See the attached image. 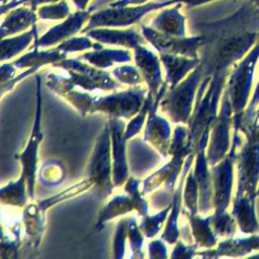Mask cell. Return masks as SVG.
Masks as SVG:
<instances>
[{"instance_id":"38","label":"cell","mask_w":259,"mask_h":259,"mask_svg":"<svg viewBox=\"0 0 259 259\" xmlns=\"http://www.w3.org/2000/svg\"><path fill=\"white\" fill-rule=\"evenodd\" d=\"M112 75L117 81L132 86H137L144 81L139 69L130 65H123L115 68L112 71Z\"/></svg>"},{"instance_id":"22","label":"cell","mask_w":259,"mask_h":259,"mask_svg":"<svg viewBox=\"0 0 259 259\" xmlns=\"http://www.w3.org/2000/svg\"><path fill=\"white\" fill-rule=\"evenodd\" d=\"M38 16L36 11L29 6L24 5L15 7L6 13L5 18L1 22L0 35L1 38L10 36L12 34L25 31L29 27L36 24Z\"/></svg>"},{"instance_id":"44","label":"cell","mask_w":259,"mask_h":259,"mask_svg":"<svg viewBox=\"0 0 259 259\" xmlns=\"http://www.w3.org/2000/svg\"><path fill=\"white\" fill-rule=\"evenodd\" d=\"M150 0H116L109 4L110 7H125L131 5H142Z\"/></svg>"},{"instance_id":"7","label":"cell","mask_w":259,"mask_h":259,"mask_svg":"<svg viewBox=\"0 0 259 259\" xmlns=\"http://www.w3.org/2000/svg\"><path fill=\"white\" fill-rule=\"evenodd\" d=\"M110 140V127L106 124L96 141L88 167V178L93 181L95 192L101 198L109 195L114 185L112 181Z\"/></svg>"},{"instance_id":"15","label":"cell","mask_w":259,"mask_h":259,"mask_svg":"<svg viewBox=\"0 0 259 259\" xmlns=\"http://www.w3.org/2000/svg\"><path fill=\"white\" fill-rule=\"evenodd\" d=\"M167 83L164 82L156 95L152 107L149 111V118L144 133V141L154 146L163 157L169 155L170 147V124L166 119L156 113L159 101L167 91Z\"/></svg>"},{"instance_id":"3","label":"cell","mask_w":259,"mask_h":259,"mask_svg":"<svg viewBox=\"0 0 259 259\" xmlns=\"http://www.w3.org/2000/svg\"><path fill=\"white\" fill-rule=\"evenodd\" d=\"M215 0H162L147 2L142 5H131L125 7H108L93 13L82 29V33L96 27H127L138 23L145 15L161 10L177 3L185 4L188 8L200 6Z\"/></svg>"},{"instance_id":"35","label":"cell","mask_w":259,"mask_h":259,"mask_svg":"<svg viewBox=\"0 0 259 259\" xmlns=\"http://www.w3.org/2000/svg\"><path fill=\"white\" fill-rule=\"evenodd\" d=\"M57 48L66 53H75V52H82V51H86V50H100L102 49V44L96 41V42H92L91 38L86 35V36H72L64 41H62L61 44H59L57 46Z\"/></svg>"},{"instance_id":"28","label":"cell","mask_w":259,"mask_h":259,"mask_svg":"<svg viewBox=\"0 0 259 259\" xmlns=\"http://www.w3.org/2000/svg\"><path fill=\"white\" fill-rule=\"evenodd\" d=\"M44 210L39 204H28L25 206L23 211V221L26 236L29 241L37 246L40 242L41 234L44 231Z\"/></svg>"},{"instance_id":"16","label":"cell","mask_w":259,"mask_h":259,"mask_svg":"<svg viewBox=\"0 0 259 259\" xmlns=\"http://www.w3.org/2000/svg\"><path fill=\"white\" fill-rule=\"evenodd\" d=\"M110 138H111V157H112V181L114 186L123 184L128 178V166L126 163L124 123L117 117H111Z\"/></svg>"},{"instance_id":"23","label":"cell","mask_w":259,"mask_h":259,"mask_svg":"<svg viewBox=\"0 0 259 259\" xmlns=\"http://www.w3.org/2000/svg\"><path fill=\"white\" fill-rule=\"evenodd\" d=\"M160 60L166 69L165 82L170 88L180 83L187 74L193 71L200 64V58L193 59L170 54H160Z\"/></svg>"},{"instance_id":"24","label":"cell","mask_w":259,"mask_h":259,"mask_svg":"<svg viewBox=\"0 0 259 259\" xmlns=\"http://www.w3.org/2000/svg\"><path fill=\"white\" fill-rule=\"evenodd\" d=\"M80 60H84L90 65L103 69L110 67L115 63H127L132 61V55L127 50L117 49H100L88 52L79 57Z\"/></svg>"},{"instance_id":"33","label":"cell","mask_w":259,"mask_h":259,"mask_svg":"<svg viewBox=\"0 0 259 259\" xmlns=\"http://www.w3.org/2000/svg\"><path fill=\"white\" fill-rule=\"evenodd\" d=\"M94 185L93 181L89 178H86L84 180H82L81 182L73 185V186H70L69 188L65 189L64 191H62L61 193L53 196V197H50V198H47L45 200H41L38 204L40 206V208L45 211L47 208H49L50 206H52L53 204L57 203L58 201H62V200H65V199H68L72 196H75L77 195L78 193H81L87 189H89L90 187H92Z\"/></svg>"},{"instance_id":"48","label":"cell","mask_w":259,"mask_h":259,"mask_svg":"<svg viewBox=\"0 0 259 259\" xmlns=\"http://www.w3.org/2000/svg\"><path fill=\"white\" fill-rule=\"evenodd\" d=\"M7 3V0H1V4H5Z\"/></svg>"},{"instance_id":"10","label":"cell","mask_w":259,"mask_h":259,"mask_svg":"<svg viewBox=\"0 0 259 259\" xmlns=\"http://www.w3.org/2000/svg\"><path fill=\"white\" fill-rule=\"evenodd\" d=\"M141 32L145 39L160 54L184 56L188 58H199L198 53L203 44V35L174 36L163 33L151 25H141Z\"/></svg>"},{"instance_id":"31","label":"cell","mask_w":259,"mask_h":259,"mask_svg":"<svg viewBox=\"0 0 259 259\" xmlns=\"http://www.w3.org/2000/svg\"><path fill=\"white\" fill-rule=\"evenodd\" d=\"M211 226L218 237H233L237 232V222L231 212H213L211 214Z\"/></svg>"},{"instance_id":"36","label":"cell","mask_w":259,"mask_h":259,"mask_svg":"<svg viewBox=\"0 0 259 259\" xmlns=\"http://www.w3.org/2000/svg\"><path fill=\"white\" fill-rule=\"evenodd\" d=\"M171 207H172V202L165 209L160 210L156 214L150 215V217L147 214L143 218L140 229L143 232L145 237L152 238V237L157 235V233L162 228V225L165 222V220L168 219L167 215L170 212Z\"/></svg>"},{"instance_id":"21","label":"cell","mask_w":259,"mask_h":259,"mask_svg":"<svg viewBox=\"0 0 259 259\" xmlns=\"http://www.w3.org/2000/svg\"><path fill=\"white\" fill-rule=\"evenodd\" d=\"M182 3L165 7L153 18L151 26L163 33L174 36H186V17L180 12Z\"/></svg>"},{"instance_id":"40","label":"cell","mask_w":259,"mask_h":259,"mask_svg":"<svg viewBox=\"0 0 259 259\" xmlns=\"http://www.w3.org/2000/svg\"><path fill=\"white\" fill-rule=\"evenodd\" d=\"M258 106H259V79H258V81L256 83V86L254 88V92L251 95L250 101H249V103H248V105H247V107L244 111V114L242 116L240 125L238 126L240 130L248 126L249 124H251V122L254 119V116H255V113H256V110H257Z\"/></svg>"},{"instance_id":"41","label":"cell","mask_w":259,"mask_h":259,"mask_svg":"<svg viewBox=\"0 0 259 259\" xmlns=\"http://www.w3.org/2000/svg\"><path fill=\"white\" fill-rule=\"evenodd\" d=\"M60 1H63V0H11L10 2L1 4V15L21 5H28L32 10L36 11L37 8L44 4H51V3H56Z\"/></svg>"},{"instance_id":"29","label":"cell","mask_w":259,"mask_h":259,"mask_svg":"<svg viewBox=\"0 0 259 259\" xmlns=\"http://www.w3.org/2000/svg\"><path fill=\"white\" fill-rule=\"evenodd\" d=\"M133 209H136L135 202L131 195H117L113 197L107 204L106 206L102 209V211L99 214V220L98 224H103L112 218L124 214L126 212L132 211Z\"/></svg>"},{"instance_id":"30","label":"cell","mask_w":259,"mask_h":259,"mask_svg":"<svg viewBox=\"0 0 259 259\" xmlns=\"http://www.w3.org/2000/svg\"><path fill=\"white\" fill-rule=\"evenodd\" d=\"M26 180L22 177H19L16 181L9 183L1 190V199L3 203L22 206L26 202V194H25V186Z\"/></svg>"},{"instance_id":"20","label":"cell","mask_w":259,"mask_h":259,"mask_svg":"<svg viewBox=\"0 0 259 259\" xmlns=\"http://www.w3.org/2000/svg\"><path fill=\"white\" fill-rule=\"evenodd\" d=\"M256 198L248 195L235 196L231 213L234 215L238 228L244 235L259 233V222L255 209Z\"/></svg>"},{"instance_id":"11","label":"cell","mask_w":259,"mask_h":259,"mask_svg":"<svg viewBox=\"0 0 259 259\" xmlns=\"http://www.w3.org/2000/svg\"><path fill=\"white\" fill-rule=\"evenodd\" d=\"M36 110L33 127L27 142L25 149L18 155L16 159L21 164V175L20 177L26 180L27 195L32 199L34 197V182L37 168V150L38 145L41 141V90H40V77L36 76Z\"/></svg>"},{"instance_id":"50","label":"cell","mask_w":259,"mask_h":259,"mask_svg":"<svg viewBox=\"0 0 259 259\" xmlns=\"http://www.w3.org/2000/svg\"><path fill=\"white\" fill-rule=\"evenodd\" d=\"M259 196V185H258V189H257V197Z\"/></svg>"},{"instance_id":"4","label":"cell","mask_w":259,"mask_h":259,"mask_svg":"<svg viewBox=\"0 0 259 259\" xmlns=\"http://www.w3.org/2000/svg\"><path fill=\"white\" fill-rule=\"evenodd\" d=\"M259 60V44L250 50V52L236 65L227 79L226 91L228 92L230 102L234 112V124L240 125L244 111L250 101L253 87L254 73Z\"/></svg>"},{"instance_id":"42","label":"cell","mask_w":259,"mask_h":259,"mask_svg":"<svg viewBox=\"0 0 259 259\" xmlns=\"http://www.w3.org/2000/svg\"><path fill=\"white\" fill-rule=\"evenodd\" d=\"M197 245H184L182 242H178L171 257H192L197 249Z\"/></svg>"},{"instance_id":"32","label":"cell","mask_w":259,"mask_h":259,"mask_svg":"<svg viewBox=\"0 0 259 259\" xmlns=\"http://www.w3.org/2000/svg\"><path fill=\"white\" fill-rule=\"evenodd\" d=\"M37 16L41 20H62L70 15V6L66 0L41 5L36 10Z\"/></svg>"},{"instance_id":"25","label":"cell","mask_w":259,"mask_h":259,"mask_svg":"<svg viewBox=\"0 0 259 259\" xmlns=\"http://www.w3.org/2000/svg\"><path fill=\"white\" fill-rule=\"evenodd\" d=\"M190 222L192 237L198 247L212 248L218 244V236L211 226V215L200 218L197 214L184 212Z\"/></svg>"},{"instance_id":"43","label":"cell","mask_w":259,"mask_h":259,"mask_svg":"<svg viewBox=\"0 0 259 259\" xmlns=\"http://www.w3.org/2000/svg\"><path fill=\"white\" fill-rule=\"evenodd\" d=\"M148 251L151 258L167 257L166 247L161 240H156L148 245Z\"/></svg>"},{"instance_id":"13","label":"cell","mask_w":259,"mask_h":259,"mask_svg":"<svg viewBox=\"0 0 259 259\" xmlns=\"http://www.w3.org/2000/svg\"><path fill=\"white\" fill-rule=\"evenodd\" d=\"M146 90L135 87L105 97H99L95 103V111H102L111 117L131 118L138 113L146 99Z\"/></svg>"},{"instance_id":"47","label":"cell","mask_w":259,"mask_h":259,"mask_svg":"<svg viewBox=\"0 0 259 259\" xmlns=\"http://www.w3.org/2000/svg\"><path fill=\"white\" fill-rule=\"evenodd\" d=\"M248 1H250V2L254 3L256 6H258V7H259V0H248Z\"/></svg>"},{"instance_id":"46","label":"cell","mask_w":259,"mask_h":259,"mask_svg":"<svg viewBox=\"0 0 259 259\" xmlns=\"http://www.w3.org/2000/svg\"><path fill=\"white\" fill-rule=\"evenodd\" d=\"M72 2L78 10H85L87 9L90 0H72Z\"/></svg>"},{"instance_id":"45","label":"cell","mask_w":259,"mask_h":259,"mask_svg":"<svg viewBox=\"0 0 259 259\" xmlns=\"http://www.w3.org/2000/svg\"><path fill=\"white\" fill-rule=\"evenodd\" d=\"M257 130H259V106H258V108H257V110H256L254 119H253V121L251 122V124H249L248 126H246V127H244V128H241L240 131H241L242 133H245V132H247V131H257Z\"/></svg>"},{"instance_id":"12","label":"cell","mask_w":259,"mask_h":259,"mask_svg":"<svg viewBox=\"0 0 259 259\" xmlns=\"http://www.w3.org/2000/svg\"><path fill=\"white\" fill-rule=\"evenodd\" d=\"M54 66L68 71L70 83L86 90H94L96 88L110 90L120 87V84L114 81L107 72L92 67V65L82 63L79 58L64 59L54 64Z\"/></svg>"},{"instance_id":"14","label":"cell","mask_w":259,"mask_h":259,"mask_svg":"<svg viewBox=\"0 0 259 259\" xmlns=\"http://www.w3.org/2000/svg\"><path fill=\"white\" fill-rule=\"evenodd\" d=\"M93 7L85 10H77L70 13L62 22L54 25L41 36H37L32 45V48H47L59 45L62 41L74 36L77 32L82 31L83 26L89 21L92 15Z\"/></svg>"},{"instance_id":"5","label":"cell","mask_w":259,"mask_h":259,"mask_svg":"<svg viewBox=\"0 0 259 259\" xmlns=\"http://www.w3.org/2000/svg\"><path fill=\"white\" fill-rule=\"evenodd\" d=\"M203 72L204 69L200 63L180 83L169 88L162 97L160 107L173 122H188L194 106L195 92L201 83Z\"/></svg>"},{"instance_id":"18","label":"cell","mask_w":259,"mask_h":259,"mask_svg":"<svg viewBox=\"0 0 259 259\" xmlns=\"http://www.w3.org/2000/svg\"><path fill=\"white\" fill-rule=\"evenodd\" d=\"M134 51L137 68L139 69L144 81L147 83L149 93L156 97L163 84L161 60L143 45L138 46Z\"/></svg>"},{"instance_id":"19","label":"cell","mask_w":259,"mask_h":259,"mask_svg":"<svg viewBox=\"0 0 259 259\" xmlns=\"http://www.w3.org/2000/svg\"><path fill=\"white\" fill-rule=\"evenodd\" d=\"M90 38L104 45L121 46L128 49H136L145 42V37L134 27L115 29L111 27H96L86 32Z\"/></svg>"},{"instance_id":"8","label":"cell","mask_w":259,"mask_h":259,"mask_svg":"<svg viewBox=\"0 0 259 259\" xmlns=\"http://www.w3.org/2000/svg\"><path fill=\"white\" fill-rule=\"evenodd\" d=\"M237 157V189L235 196L248 195L257 198L259 185V140L254 137H245Z\"/></svg>"},{"instance_id":"27","label":"cell","mask_w":259,"mask_h":259,"mask_svg":"<svg viewBox=\"0 0 259 259\" xmlns=\"http://www.w3.org/2000/svg\"><path fill=\"white\" fill-rule=\"evenodd\" d=\"M38 36L36 24L29 30L13 36L1 38V61L9 60L24 51Z\"/></svg>"},{"instance_id":"2","label":"cell","mask_w":259,"mask_h":259,"mask_svg":"<svg viewBox=\"0 0 259 259\" xmlns=\"http://www.w3.org/2000/svg\"><path fill=\"white\" fill-rule=\"evenodd\" d=\"M228 77L229 70L215 71L212 76L207 75L203 78L199 84L193 110L188 120L187 146L192 153H196L202 135L210 131L218 116L219 102Z\"/></svg>"},{"instance_id":"39","label":"cell","mask_w":259,"mask_h":259,"mask_svg":"<svg viewBox=\"0 0 259 259\" xmlns=\"http://www.w3.org/2000/svg\"><path fill=\"white\" fill-rule=\"evenodd\" d=\"M40 181L45 184H57L65 176L64 167L58 162L46 163L40 171Z\"/></svg>"},{"instance_id":"1","label":"cell","mask_w":259,"mask_h":259,"mask_svg":"<svg viewBox=\"0 0 259 259\" xmlns=\"http://www.w3.org/2000/svg\"><path fill=\"white\" fill-rule=\"evenodd\" d=\"M259 7L246 0L231 15L202 24L203 44L200 63L204 71L229 70L241 61L257 42Z\"/></svg>"},{"instance_id":"49","label":"cell","mask_w":259,"mask_h":259,"mask_svg":"<svg viewBox=\"0 0 259 259\" xmlns=\"http://www.w3.org/2000/svg\"><path fill=\"white\" fill-rule=\"evenodd\" d=\"M257 44H259V31H258V36H257Z\"/></svg>"},{"instance_id":"9","label":"cell","mask_w":259,"mask_h":259,"mask_svg":"<svg viewBox=\"0 0 259 259\" xmlns=\"http://www.w3.org/2000/svg\"><path fill=\"white\" fill-rule=\"evenodd\" d=\"M234 124V112L226 89L224 90L221 107L209 132L206 158L209 166L223 160L229 153L232 145L231 127Z\"/></svg>"},{"instance_id":"37","label":"cell","mask_w":259,"mask_h":259,"mask_svg":"<svg viewBox=\"0 0 259 259\" xmlns=\"http://www.w3.org/2000/svg\"><path fill=\"white\" fill-rule=\"evenodd\" d=\"M154 99H155V97L151 93L148 92V95L144 101V104H143L141 110L137 113V116H135L131 120V122L127 124L126 130L124 131V139L125 140H128V139L133 138L135 135L140 133L142 126L144 125L145 117L149 113V111L152 107Z\"/></svg>"},{"instance_id":"6","label":"cell","mask_w":259,"mask_h":259,"mask_svg":"<svg viewBox=\"0 0 259 259\" xmlns=\"http://www.w3.org/2000/svg\"><path fill=\"white\" fill-rule=\"evenodd\" d=\"M233 128L234 135L229 153L223 160L211 166L210 170L212 179V202L214 212L226 211L232 199L235 166L237 163L238 152L242 145L240 128L238 126H233Z\"/></svg>"},{"instance_id":"34","label":"cell","mask_w":259,"mask_h":259,"mask_svg":"<svg viewBox=\"0 0 259 259\" xmlns=\"http://www.w3.org/2000/svg\"><path fill=\"white\" fill-rule=\"evenodd\" d=\"M184 204L187 208V211L192 214H197L198 210V199L199 191L196 178L193 174V170H189L186 177V184L183 192Z\"/></svg>"},{"instance_id":"17","label":"cell","mask_w":259,"mask_h":259,"mask_svg":"<svg viewBox=\"0 0 259 259\" xmlns=\"http://www.w3.org/2000/svg\"><path fill=\"white\" fill-rule=\"evenodd\" d=\"M202 257H259V233L244 237H229L218 244L215 249L207 250Z\"/></svg>"},{"instance_id":"26","label":"cell","mask_w":259,"mask_h":259,"mask_svg":"<svg viewBox=\"0 0 259 259\" xmlns=\"http://www.w3.org/2000/svg\"><path fill=\"white\" fill-rule=\"evenodd\" d=\"M67 54L60 51L57 47L49 51H39L38 48H33V50L19 59H17L13 65L16 68H25V67H38L46 64H56L64 59H66Z\"/></svg>"}]
</instances>
